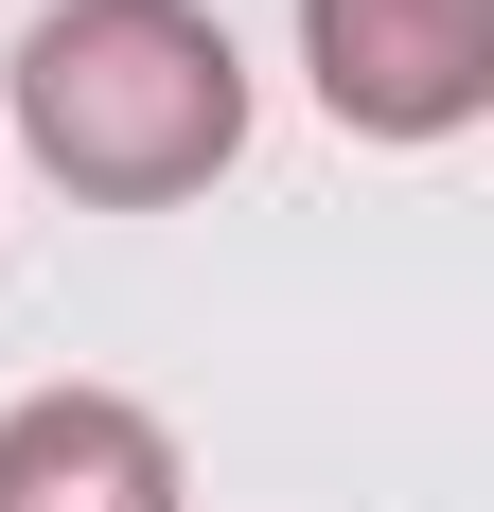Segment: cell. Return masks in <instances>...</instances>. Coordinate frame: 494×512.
I'll use <instances>...</instances> for the list:
<instances>
[{"mask_svg": "<svg viewBox=\"0 0 494 512\" xmlns=\"http://www.w3.org/2000/svg\"><path fill=\"white\" fill-rule=\"evenodd\" d=\"M300 71L371 142H442L494 106V0H300Z\"/></svg>", "mask_w": 494, "mask_h": 512, "instance_id": "obj_2", "label": "cell"}, {"mask_svg": "<svg viewBox=\"0 0 494 512\" xmlns=\"http://www.w3.org/2000/svg\"><path fill=\"white\" fill-rule=\"evenodd\" d=\"M18 142L106 212L212 195L247 159V53L195 0H53L18 36Z\"/></svg>", "mask_w": 494, "mask_h": 512, "instance_id": "obj_1", "label": "cell"}, {"mask_svg": "<svg viewBox=\"0 0 494 512\" xmlns=\"http://www.w3.org/2000/svg\"><path fill=\"white\" fill-rule=\"evenodd\" d=\"M0 512H177V442L124 389H36L0 407Z\"/></svg>", "mask_w": 494, "mask_h": 512, "instance_id": "obj_3", "label": "cell"}]
</instances>
